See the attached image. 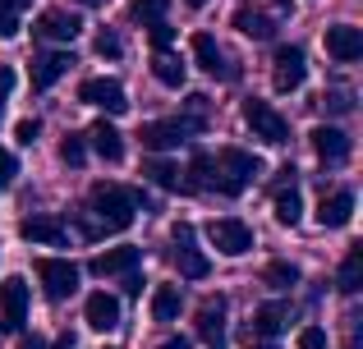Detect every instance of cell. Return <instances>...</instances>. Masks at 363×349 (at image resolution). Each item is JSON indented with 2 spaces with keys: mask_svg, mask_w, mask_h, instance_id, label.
I'll return each instance as SVG.
<instances>
[{
  "mask_svg": "<svg viewBox=\"0 0 363 349\" xmlns=\"http://www.w3.org/2000/svg\"><path fill=\"white\" fill-rule=\"evenodd\" d=\"M88 212L97 225H106V230H129L133 216H138V193L124 184H92L88 188Z\"/></svg>",
  "mask_w": 363,
  "mask_h": 349,
  "instance_id": "6da1fadb",
  "label": "cell"
},
{
  "mask_svg": "<svg viewBox=\"0 0 363 349\" xmlns=\"http://www.w3.org/2000/svg\"><path fill=\"white\" fill-rule=\"evenodd\" d=\"M212 161H216L212 188H221L225 198H240L244 188L253 184L257 175H262V161H257L253 152H244V147H221V152H216Z\"/></svg>",
  "mask_w": 363,
  "mask_h": 349,
  "instance_id": "7a4b0ae2",
  "label": "cell"
},
{
  "mask_svg": "<svg viewBox=\"0 0 363 349\" xmlns=\"http://www.w3.org/2000/svg\"><path fill=\"white\" fill-rule=\"evenodd\" d=\"M244 125L253 129V138H262V143H272V147H281V143H290V120L281 115V110L272 106V101H262V97H244Z\"/></svg>",
  "mask_w": 363,
  "mask_h": 349,
  "instance_id": "3957f363",
  "label": "cell"
},
{
  "mask_svg": "<svg viewBox=\"0 0 363 349\" xmlns=\"http://www.w3.org/2000/svg\"><path fill=\"white\" fill-rule=\"evenodd\" d=\"M207 244H212L221 258H244V253L253 248V230H248L240 216H216V221L207 225Z\"/></svg>",
  "mask_w": 363,
  "mask_h": 349,
  "instance_id": "277c9868",
  "label": "cell"
},
{
  "mask_svg": "<svg viewBox=\"0 0 363 349\" xmlns=\"http://www.w3.org/2000/svg\"><path fill=\"white\" fill-rule=\"evenodd\" d=\"M37 280H42V290H46V299H69L74 290H79V267H74L69 258H42L37 262Z\"/></svg>",
  "mask_w": 363,
  "mask_h": 349,
  "instance_id": "5b68a950",
  "label": "cell"
},
{
  "mask_svg": "<svg viewBox=\"0 0 363 349\" xmlns=\"http://www.w3.org/2000/svg\"><path fill=\"white\" fill-rule=\"evenodd\" d=\"M28 322V280L9 276L0 280V331H18Z\"/></svg>",
  "mask_w": 363,
  "mask_h": 349,
  "instance_id": "8992f818",
  "label": "cell"
},
{
  "mask_svg": "<svg viewBox=\"0 0 363 349\" xmlns=\"http://www.w3.org/2000/svg\"><path fill=\"white\" fill-rule=\"evenodd\" d=\"M79 101H83V106L106 110V115L129 110V97H124V88H120L116 79H83V83H79Z\"/></svg>",
  "mask_w": 363,
  "mask_h": 349,
  "instance_id": "52a82bcc",
  "label": "cell"
},
{
  "mask_svg": "<svg viewBox=\"0 0 363 349\" xmlns=\"http://www.w3.org/2000/svg\"><path fill=\"white\" fill-rule=\"evenodd\" d=\"M303 79H308L303 51H299V46H276V60H272V83H276V92L303 88Z\"/></svg>",
  "mask_w": 363,
  "mask_h": 349,
  "instance_id": "ba28073f",
  "label": "cell"
},
{
  "mask_svg": "<svg viewBox=\"0 0 363 349\" xmlns=\"http://www.w3.org/2000/svg\"><path fill=\"white\" fill-rule=\"evenodd\" d=\"M170 239H175V267H179V276H189V280H203L207 271V258L194 248V225H175L170 230Z\"/></svg>",
  "mask_w": 363,
  "mask_h": 349,
  "instance_id": "9c48e42d",
  "label": "cell"
},
{
  "mask_svg": "<svg viewBox=\"0 0 363 349\" xmlns=\"http://www.w3.org/2000/svg\"><path fill=\"white\" fill-rule=\"evenodd\" d=\"M194 134V125L189 120H152V125H143V147H152V152H170V147H179L184 138Z\"/></svg>",
  "mask_w": 363,
  "mask_h": 349,
  "instance_id": "30bf717a",
  "label": "cell"
},
{
  "mask_svg": "<svg viewBox=\"0 0 363 349\" xmlns=\"http://www.w3.org/2000/svg\"><path fill=\"white\" fill-rule=\"evenodd\" d=\"M194 60L203 64V74H212V79H225V83L240 74V69L230 64V55L216 46V37H212V33H198V37H194Z\"/></svg>",
  "mask_w": 363,
  "mask_h": 349,
  "instance_id": "8fae6325",
  "label": "cell"
},
{
  "mask_svg": "<svg viewBox=\"0 0 363 349\" xmlns=\"http://www.w3.org/2000/svg\"><path fill=\"white\" fill-rule=\"evenodd\" d=\"M33 33H37V37H46V42H65V46H69L74 37L83 33V18L74 14V9H46V14L37 18Z\"/></svg>",
  "mask_w": 363,
  "mask_h": 349,
  "instance_id": "7c38bea8",
  "label": "cell"
},
{
  "mask_svg": "<svg viewBox=\"0 0 363 349\" xmlns=\"http://www.w3.org/2000/svg\"><path fill=\"white\" fill-rule=\"evenodd\" d=\"M322 42H327V55L336 64H354L359 55H363V33L354 23H336V28H327V37H322Z\"/></svg>",
  "mask_w": 363,
  "mask_h": 349,
  "instance_id": "4fadbf2b",
  "label": "cell"
},
{
  "mask_svg": "<svg viewBox=\"0 0 363 349\" xmlns=\"http://www.w3.org/2000/svg\"><path fill=\"white\" fill-rule=\"evenodd\" d=\"M198 336L207 341V349H221L225 341V299L221 294H207L198 304Z\"/></svg>",
  "mask_w": 363,
  "mask_h": 349,
  "instance_id": "5bb4252c",
  "label": "cell"
},
{
  "mask_svg": "<svg viewBox=\"0 0 363 349\" xmlns=\"http://www.w3.org/2000/svg\"><path fill=\"white\" fill-rule=\"evenodd\" d=\"M308 143H313V152H318V161H327V166H340L350 156V138H345V129H336V125H318L308 134Z\"/></svg>",
  "mask_w": 363,
  "mask_h": 349,
  "instance_id": "9a60e30c",
  "label": "cell"
},
{
  "mask_svg": "<svg viewBox=\"0 0 363 349\" xmlns=\"http://www.w3.org/2000/svg\"><path fill=\"white\" fill-rule=\"evenodd\" d=\"M83 322H88L92 331H116V326H120V299L106 294V290L88 294V304H83Z\"/></svg>",
  "mask_w": 363,
  "mask_h": 349,
  "instance_id": "2e32d148",
  "label": "cell"
},
{
  "mask_svg": "<svg viewBox=\"0 0 363 349\" xmlns=\"http://www.w3.org/2000/svg\"><path fill=\"white\" fill-rule=\"evenodd\" d=\"M138 262H143V248H133V244H120V248L97 253V258L88 262V271H92V276H124V271L138 267Z\"/></svg>",
  "mask_w": 363,
  "mask_h": 349,
  "instance_id": "e0dca14e",
  "label": "cell"
},
{
  "mask_svg": "<svg viewBox=\"0 0 363 349\" xmlns=\"http://www.w3.org/2000/svg\"><path fill=\"white\" fill-rule=\"evenodd\" d=\"M88 143H92V152H97L101 161H111V166L124 161V134L116 125H106V120H97V125L88 129Z\"/></svg>",
  "mask_w": 363,
  "mask_h": 349,
  "instance_id": "ac0fdd59",
  "label": "cell"
},
{
  "mask_svg": "<svg viewBox=\"0 0 363 349\" xmlns=\"http://www.w3.org/2000/svg\"><path fill=\"white\" fill-rule=\"evenodd\" d=\"M69 64H74L69 51H46V55H37V60H33V88L46 92L55 79H65V74H69Z\"/></svg>",
  "mask_w": 363,
  "mask_h": 349,
  "instance_id": "d6986e66",
  "label": "cell"
},
{
  "mask_svg": "<svg viewBox=\"0 0 363 349\" xmlns=\"http://www.w3.org/2000/svg\"><path fill=\"white\" fill-rule=\"evenodd\" d=\"M18 234H23L28 244H51V248H60L65 244V221L60 216H28V221L18 225Z\"/></svg>",
  "mask_w": 363,
  "mask_h": 349,
  "instance_id": "ffe728a7",
  "label": "cell"
},
{
  "mask_svg": "<svg viewBox=\"0 0 363 349\" xmlns=\"http://www.w3.org/2000/svg\"><path fill=\"white\" fill-rule=\"evenodd\" d=\"M350 216H354V193H350V188H336V193L322 198L318 221L327 225V230H340V225H350Z\"/></svg>",
  "mask_w": 363,
  "mask_h": 349,
  "instance_id": "44dd1931",
  "label": "cell"
},
{
  "mask_svg": "<svg viewBox=\"0 0 363 349\" xmlns=\"http://www.w3.org/2000/svg\"><path fill=\"white\" fill-rule=\"evenodd\" d=\"M230 23L240 28L244 37H253V42H272V37H276V23L262 14V9H253V5H240V9H235V18H230Z\"/></svg>",
  "mask_w": 363,
  "mask_h": 349,
  "instance_id": "7402d4cb",
  "label": "cell"
},
{
  "mask_svg": "<svg viewBox=\"0 0 363 349\" xmlns=\"http://www.w3.org/2000/svg\"><path fill=\"white\" fill-rule=\"evenodd\" d=\"M179 308H184L179 285H157V290H152V317H157V322H175Z\"/></svg>",
  "mask_w": 363,
  "mask_h": 349,
  "instance_id": "603a6c76",
  "label": "cell"
},
{
  "mask_svg": "<svg viewBox=\"0 0 363 349\" xmlns=\"http://www.w3.org/2000/svg\"><path fill=\"white\" fill-rule=\"evenodd\" d=\"M276 221L281 225H299L303 221V198H299V188H276Z\"/></svg>",
  "mask_w": 363,
  "mask_h": 349,
  "instance_id": "cb8c5ba5",
  "label": "cell"
},
{
  "mask_svg": "<svg viewBox=\"0 0 363 349\" xmlns=\"http://www.w3.org/2000/svg\"><path fill=\"white\" fill-rule=\"evenodd\" d=\"M285 322H290V308H285V304H262L253 313V331L257 336H276Z\"/></svg>",
  "mask_w": 363,
  "mask_h": 349,
  "instance_id": "d4e9b609",
  "label": "cell"
},
{
  "mask_svg": "<svg viewBox=\"0 0 363 349\" xmlns=\"http://www.w3.org/2000/svg\"><path fill=\"white\" fill-rule=\"evenodd\" d=\"M143 179H152L157 188H179V166L152 156V161H143Z\"/></svg>",
  "mask_w": 363,
  "mask_h": 349,
  "instance_id": "484cf974",
  "label": "cell"
},
{
  "mask_svg": "<svg viewBox=\"0 0 363 349\" xmlns=\"http://www.w3.org/2000/svg\"><path fill=\"white\" fill-rule=\"evenodd\" d=\"M359 280H363V244H354V248L345 253V262H340V290H345V294H354Z\"/></svg>",
  "mask_w": 363,
  "mask_h": 349,
  "instance_id": "4316f807",
  "label": "cell"
},
{
  "mask_svg": "<svg viewBox=\"0 0 363 349\" xmlns=\"http://www.w3.org/2000/svg\"><path fill=\"white\" fill-rule=\"evenodd\" d=\"M152 74H157V83H166V88H184V64H179L175 55H166V51H157Z\"/></svg>",
  "mask_w": 363,
  "mask_h": 349,
  "instance_id": "83f0119b",
  "label": "cell"
},
{
  "mask_svg": "<svg viewBox=\"0 0 363 349\" xmlns=\"http://www.w3.org/2000/svg\"><path fill=\"white\" fill-rule=\"evenodd\" d=\"M262 280L272 290H294V285H299V267H294V262H267Z\"/></svg>",
  "mask_w": 363,
  "mask_h": 349,
  "instance_id": "f1b7e54d",
  "label": "cell"
},
{
  "mask_svg": "<svg viewBox=\"0 0 363 349\" xmlns=\"http://www.w3.org/2000/svg\"><path fill=\"white\" fill-rule=\"evenodd\" d=\"M166 9H170V0H129V18L133 23H157V18H166Z\"/></svg>",
  "mask_w": 363,
  "mask_h": 349,
  "instance_id": "f546056e",
  "label": "cell"
},
{
  "mask_svg": "<svg viewBox=\"0 0 363 349\" xmlns=\"http://www.w3.org/2000/svg\"><path fill=\"white\" fill-rule=\"evenodd\" d=\"M212 175H216V161L207 152H194V161H189V188H212Z\"/></svg>",
  "mask_w": 363,
  "mask_h": 349,
  "instance_id": "4dcf8cb0",
  "label": "cell"
},
{
  "mask_svg": "<svg viewBox=\"0 0 363 349\" xmlns=\"http://www.w3.org/2000/svg\"><path fill=\"white\" fill-rule=\"evenodd\" d=\"M33 0H0V33L14 37L18 33V9H28Z\"/></svg>",
  "mask_w": 363,
  "mask_h": 349,
  "instance_id": "1f68e13d",
  "label": "cell"
},
{
  "mask_svg": "<svg viewBox=\"0 0 363 349\" xmlns=\"http://www.w3.org/2000/svg\"><path fill=\"white\" fill-rule=\"evenodd\" d=\"M83 156H88L83 138H79V134H69V138L60 143V161H65V166H83Z\"/></svg>",
  "mask_w": 363,
  "mask_h": 349,
  "instance_id": "d6a6232c",
  "label": "cell"
},
{
  "mask_svg": "<svg viewBox=\"0 0 363 349\" xmlns=\"http://www.w3.org/2000/svg\"><path fill=\"white\" fill-rule=\"evenodd\" d=\"M120 51H124V42L111 33V28H101V33H97V55H106V60H120Z\"/></svg>",
  "mask_w": 363,
  "mask_h": 349,
  "instance_id": "836d02e7",
  "label": "cell"
},
{
  "mask_svg": "<svg viewBox=\"0 0 363 349\" xmlns=\"http://www.w3.org/2000/svg\"><path fill=\"white\" fill-rule=\"evenodd\" d=\"M147 37H152V46H157V51H166V46L175 42V28H170L166 18H157V23H147Z\"/></svg>",
  "mask_w": 363,
  "mask_h": 349,
  "instance_id": "e575fe53",
  "label": "cell"
},
{
  "mask_svg": "<svg viewBox=\"0 0 363 349\" xmlns=\"http://www.w3.org/2000/svg\"><path fill=\"white\" fill-rule=\"evenodd\" d=\"M322 110H331V115H345L354 101H350V92H322V101H318Z\"/></svg>",
  "mask_w": 363,
  "mask_h": 349,
  "instance_id": "d590c367",
  "label": "cell"
},
{
  "mask_svg": "<svg viewBox=\"0 0 363 349\" xmlns=\"http://www.w3.org/2000/svg\"><path fill=\"white\" fill-rule=\"evenodd\" d=\"M299 349H327V331H322V326H303V331H299Z\"/></svg>",
  "mask_w": 363,
  "mask_h": 349,
  "instance_id": "8d00e7d4",
  "label": "cell"
},
{
  "mask_svg": "<svg viewBox=\"0 0 363 349\" xmlns=\"http://www.w3.org/2000/svg\"><path fill=\"white\" fill-rule=\"evenodd\" d=\"M37 134H42V125H37V120H18V125H14V138H18L23 147H33Z\"/></svg>",
  "mask_w": 363,
  "mask_h": 349,
  "instance_id": "74e56055",
  "label": "cell"
},
{
  "mask_svg": "<svg viewBox=\"0 0 363 349\" xmlns=\"http://www.w3.org/2000/svg\"><path fill=\"white\" fill-rule=\"evenodd\" d=\"M14 171H18L14 152H5V147H0V188H9V179H14Z\"/></svg>",
  "mask_w": 363,
  "mask_h": 349,
  "instance_id": "f35d334b",
  "label": "cell"
},
{
  "mask_svg": "<svg viewBox=\"0 0 363 349\" xmlns=\"http://www.w3.org/2000/svg\"><path fill=\"white\" fill-rule=\"evenodd\" d=\"M9 92H14V69H9V64H0V101H5Z\"/></svg>",
  "mask_w": 363,
  "mask_h": 349,
  "instance_id": "ab89813d",
  "label": "cell"
},
{
  "mask_svg": "<svg viewBox=\"0 0 363 349\" xmlns=\"http://www.w3.org/2000/svg\"><path fill=\"white\" fill-rule=\"evenodd\" d=\"M124 290H129V294H143V276H138V271H124Z\"/></svg>",
  "mask_w": 363,
  "mask_h": 349,
  "instance_id": "60d3db41",
  "label": "cell"
},
{
  "mask_svg": "<svg viewBox=\"0 0 363 349\" xmlns=\"http://www.w3.org/2000/svg\"><path fill=\"white\" fill-rule=\"evenodd\" d=\"M161 349H189V341H184V336H170V341L161 345Z\"/></svg>",
  "mask_w": 363,
  "mask_h": 349,
  "instance_id": "b9f144b4",
  "label": "cell"
},
{
  "mask_svg": "<svg viewBox=\"0 0 363 349\" xmlns=\"http://www.w3.org/2000/svg\"><path fill=\"white\" fill-rule=\"evenodd\" d=\"M184 5H189V9H203V5H207V0H184Z\"/></svg>",
  "mask_w": 363,
  "mask_h": 349,
  "instance_id": "7bdbcfd3",
  "label": "cell"
},
{
  "mask_svg": "<svg viewBox=\"0 0 363 349\" xmlns=\"http://www.w3.org/2000/svg\"><path fill=\"white\" fill-rule=\"evenodd\" d=\"M79 5H97V0H79Z\"/></svg>",
  "mask_w": 363,
  "mask_h": 349,
  "instance_id": "ee69618b",
  "label": "cell"
},
{
  "mask_svg": "<svg viewBox=\"0 0 363 349\" xmlns=\"http://www.w3.org/2000/svg\"><path fill=\"white\" fill-rule=\"evenodd\" d=\"M257 349H276V345H257Z\"/></svg>",
  "mask_w": 363,
  "mask_h": 349,
  "instance_id": "f6af8a7d",
  "label": "cell"
},
{
  "mask_svg": "<svg viewBox=\"0 0 363 349\" xmlns=\"http://www.w3.org/2000/svg\"><path fill=\"white\" fill-rule=\"evenodd\" d=\"M28 349H42V345H28Z\"/></svg>",
  "mask_w": 363,
  "mask_h": 349,
  "instance_id": "bcb514c9",
  "label": "cell"
}]
</instances>
